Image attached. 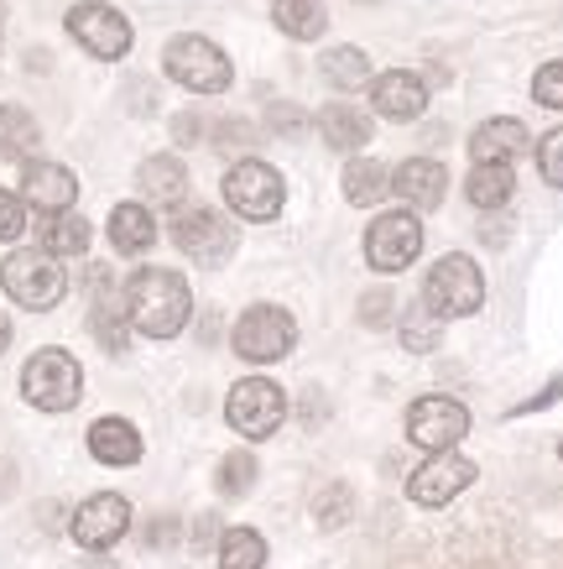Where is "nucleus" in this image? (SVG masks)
<instances>
[{
  "instance_id": "nucleus-13",
  "label": "nucleus",
  "mask_w": 563,
  "mask_h": 569,
  "mask_svg": "<svg viewBox=\"0 0 563 569\" xmlns=\"http://www.w3.org/2000/svg\"><path fill=\"white\" fill-rule=\"evenodd\" d=\"M470 433V413L454 397H418L408 413V439L423 449H454Z\"/></svg>"
},
{
  "instance_id": "nucleus-35",
  "label": "nucleus",
  "mask_w": 563,
  "mask_h": 569,
  "mask_svg": "<svg viewBox=\"0 0 563 569\" xmlns=\"http://www.w3.org/2000/svg\"><path fill=\"white\" fill-rule=\"evenodd\" d=\"M17 236H27V199L0 189V241H17Z\"/></svg>"
},
{
  "instance_id": "nucleus-39",
  "label": "nucleus",
  "mask_w": 563,
  "mask_h": 569,
  "mask_svg": "<svg viewBox=\"0 0 563 569\" xmlns=\"http://www.w3.org/2000/svg\"><path fill=\"white\" fill-rule=\"evenodd\" d=\"M559 455H563V445H559Z\"/></svg>"
},
{
  "instance_id": "nucleus-16",
  "label": "nucleus",
  "mask_w": 563,
  "mask_h": 569,
  "mask_svg": "<svg viewBox=\"0 0 563 569\" xmlns=\"http://www.w3.org/2000/svg\"><path fill=\"white\" fill-rule=\"evenodd\" d=\"M21 199L32 209H42V214H58V209H73V199H79V183H73V173L63 168V162H27V173H21Z\"/></svg>"
},
{
  "instance_id": "nucleus-3",
  "label": "nucleus",
  "mask_w": 563,
  "mask_h": 569,
  "mask_svg": "<svg viewBox=\"0 0 563 569\" xmlns=\"http://www.w3.org/2000/svg\"><path fill=\"white\" fill-rule=\"evenodd\" d=\"M0 288L17 298L21 309H52L58 298L69 293V272L42 246L37 251H11V257L0 261Z\"/></svg>"
},
{
  "instance_id": "nucleus-17",
  "label": "nucleus",
  "mask_w": 563,
  "mask_h": 569,
  "mask_svg": "<svg viewBox=\"0 0 563 569\" xmlns=\"http://www.w3.org/2000/svg\"><path fill=\"white\" fill-rule=\"evenodd\" d=\"M371 104L375 116H386V121H418L428 110V84L408 69H392L371 84Z\"/></svg>"
},
{
  "instance_id": "nucleus-31",
  "label": "nucleus",
  "mask_w": 563,
  "mask_h": 569,
  "mask_svg": "<svg viewBox=\"0 0 563 569\" xmlns=\"http://www.w3.org/2000/svg\"><path fill=\"white\" fill-rule=\"evenodd\" d=\"M439 325H444V319L428 309L423 298H418L412 309H402V340H408L412 350H428V346H433V340H439Z\"/></svg>"
},
{
  "instance_id": "nucleus-30",
  "label": "nucleus",
  "mask_w": 563,
  "mask_h": 569,
  "mask_svg": "<svg viewBox=\"0 0 563 569\" xmlns=\"http://www.w3.org/2000/svg\"><path fill=\"white\" fill-rule=\"evenodd\" d=\"M267 565V543L251 528H230L220 538V569H261Z\"/></svg>"
},
{
  "instance_id": "nucleus-7",
  "label": "nucleus",
  "mask_w": 563,
  "mask_h": 569,
  "mask_svg": "<svg viewBox=\"0 0 563 569\" xmlns=\"http://www.w3.org/2000/svg\"><path fill=\"white\" fill-rule=\"evenodd\" d=\"M292 346H298V325H292L288 309L257 303V309L240 313V325H235V356L240 361L272 366V361H282Z\"/></svg>"
},
{
  "instance_id": "nucleus-8",
  "label": "nucleus",
  "mask_w": 563,
  "mask_h": 569,
  "mask_svg": "<svg viewBox=\"0 0 563 569\" xmlns=\"http://www.w3.org/2000/svg\"><path fill=\"white\" fill-rule=\"evenodd\" d=\"M282 199H288V189H282L277 168L257 162V157H245L224 173V204L235 209L240 220H277Z\"/></svg>"
},
{
  "instance_id": "nucleus-24",
  "label": "nucleus",
  "mask_w": 563,
  "mask_h": 569,
  "mask_svg": "<svg viewBox=\"0 0 563 569\" xmlns=\"http://www.w3.org/2000/svg\"><path fill=\"white\" fill-rule=\"evenodd\" d=\"M37 147H42V131H37L32 116H27L21 104H0V157L32 162Z\"/></svg>"
},
{
  "instance_id": "nucleus-36",
  "label": "nucleus",
  "mask_w": 563,
  "mask_h": 569,
  "mask_svg": "<svg viewBox=\"0 0 563 569\" xmlns=\"http://www.w3.org/2000/svg\"><path fill=\"white\" fill-rule=\"evenodd\" d=\"M386 309H392V303H386V293L365 298V319H371V325H381V319H386Z\"/></svg>"
},
{
  "instance_id": "nucleus-26",
  "label": "nucleus",
  "mask_w": 563,
  "mask_h": 569,
  "mask_svg": "<svg viewBox=\"0 0 563 569\" xmlns=\"http://www.w3.org/2000/svg\"><path fill=\"white\" fill-rule=\"evenodd\" d=\"M470 204L475 209H501L512 204V189H516V173L512 162H475V173H470Z\"/></svg>"
},
{
  "instance_id": "nucleus-11",
  "label": "nucleus",
  "mask_w": 563,
  "mask_h": 569,
  "mask_svg": "<svg viewBox=\"0 0 563 569\" xmlns=\"http://www.w3.org/2000/svg\"><path fill=\"white\" fill-rule=\"evenodd\" d=\"M418 251H423V224H418V214H381V220L365 230V261H371L375 272H402V267H412L418 261Z\"/></svg>"
},
{
  "instance_id": "nucleus-5",
  "label": "nucleus",
  "mask_w": 563,
  "mask_h": 569,
  "mask_svg": "<svg viewBox=\"0 0 563 569\" xmlns=\"http://www.w3.org/2000/svg\"><path fill=\"white\" fill-rule=\"evenodd\" d=\"M423 303L439 319H464V313H475L485 303V277H480L475 261L454 251V257L433 261V272L423 282Z\"/></svg>"
},
{
  "instance_id": "nucleus-28",
  "label": "nucleus",
  "mask_w": 563,
  "mask_h": 569,
  "mask_svg": "<svg viewBox=\"0 0 563 569\" xmlns=\"http://www.w3.org/2000/svg\"><path fill=\"white\" fill-rule=\"evenodd\" d=\"M125 298H115V293H104L100 288V298H94V313H89V329H94V340H100L104 350H125Z\"/></svg>"
},
{
  "instance_id": "nucleus-20",
  "label": "nucleus",
  "mask_w": 563,
  "mask_h": 569,
  "mask_svg": "<svg viewBox=\"0 0 563 569\" xmlns=\"http://www.w3.org/2000/svg\"><path fill=\"white\" fill-rule=\"evenodd\" d=\"M319 131L334 152H360L371 141V116L360 104H324L319 110Z\"/></svg>"
},
{
  "instance_id": "nucleus-32",
  "label": "nucleus",
  "mask_w": 563,
  "mask_h": 569,
  "mask_svg": "<svg viewBox=\"0 0 563 569\" xmlns=\"http://www.w3.org/2000/svg\"><path fill=\"white\" fill-rule=\"evenodd\" d=\"M257 481V460H251V449H240V455H224L220 460V491L224 497H245Z\"/></svg>"
},
{
  "instance_id": "nucleus-4",
  "label": "nucleus",
  "mask_w": 563,
  "mask_h": 569,
  "mask_svg": "<svg viewBox=\"0 0 563 569\" xmlns=\"http://www.w3.org/2000/svg\"><path fill=\"white\" fill-rule=\"evenodd\" d=\"M162 69H168L172 84L193 89V94H220V89H230V58H224L209 37H172L168 52H162Z\"/></svg>"
},
{
  "instance_id": "nucleus-12",
  "label": "nucleus",
  "mask_w": 563,
  "mask_h": 569,
  "mask_svg": "<svg viewBox=\"0 0 563 569\" xmlns=\"http://www.w3.org/2000/svg\"><path fill=\"white\" fill-rule=\"evenodd\" d=\"M470 481H475V460H464L454 449H433V460L408 476V497L418 501V507H444V501H454Z\"/></svg>"
},
{
  "instance_id": "nucleus-9",
  "label": "nucleus",
  "mask_w": 563,
  "mask_h": 569,
  "mask_svg": "<svg viewBox=\"0 0 563 569\" xmlns=\"http://www.w3.org/2000/svg\"><path fill=\"white\" fill-rule=\"evenodd\" d=\"M172 241L183 257H193L199 267H220L235 251V224L224 220L220 209H178L172 214Z\"/></svg>"
},
{
  "instance_id": "nucleus-1",
  "label": "nucleus",
  "mask_w": 563,
  "mask_h": 569,
  "mask_svg": "<svg viewBox=\"0 0 563 569\" xmlns=\"http://www.w3.org/2000/svg\"><path fill=\"white\" fill-rule=\"evenodd\" d=\"M125 319L131 329H141L147 340H172L178 329L188 325V313H193V293H188V282L168 267H141L131 282H125Z\"/></svg>"
},
{
  "instance_id": "nucleus-10",
  "label": "nucleus",
  "mask_w": 563,
  "mask_h": 569,
  "mask_svg": "<svg viewBox=\"0 0 563 569\" xmlns=\"http://www.w3.org/2000/svg\"><path fill=\"white\" fill-rule=\"evenodd\" d=\"M69 32L94 58H125L131 52V21L120 17L115 6H104V0H79L69 11Z\"/></svg>"
},
{
  "instance_id": "nucleus-19",
  "label": "nucleus",
  "mask_w": 563,
  "mask_h": 569,
  "mask_svg": "<svg viewBox=\"0 0 563 569\" xmlns=\"http://www.w3.org/2000/svg\"><path fill=\"white\" fill-rule=\"evenodd\" d=\"M527 152V126L512 121V116H501V121H485L470 137V157L475 162H512V157Z\"/></svg>"
},
{
  "instance_id": "nucleus-18",
  "label": "nucleus",
  "mask_w": 563,
  "mask_h": 569,
  "mask_svg": "<svg viewBox=\"0 0 563 569\" xmlns=\"http://www.w3.org/2000/svg\"><path fill=\"white\" fill-rule=\"evenodd\" d=\"M89 455H94L100 466H137L141 460L137 423H125V418H100V423L89 429Z\"/></svg>"
},
{
  "instance_id": "nucleus-14",
  "label": "nucleus",
  "mask_w": 563,
  "mask_h": 569,
  "mask_svg": "<svg viewBox=\"0 0 563 569\" xmlns=\"http://www.w3.org/2000/svg\"><path fill=\"white\" fill-rule=\"evenodd\" d=\"M69 533H73V543H84V549H110V543H120V538L131 533V501L115 497V491H100V497L79 501Z\"/></svg>"
},
{
  "instance_id": "nucleus-6",
  "label": "nucleus",
  "mask_w": 563,
  "mask_h": 569,
  "mask_svg": "<svg viewBox=\"0 0 563 569\" xmlns=\"http://www.w3.org/2000/svg\"><path fill=\"white\" fill-rule=\"evenodd\" d=\"M224 418L240 439H272L288 418V392L267 377H245L230 387V402H224Z\"/></svg>"
},
{
  "instance_id": "nucleus-29",
  "label": "nucleus",
  "mask_w": 563,
  "mask_h": 569,
  "mask_svg": "<svg viewBox=\"0 0 563 569\" xmlns=\"http://www.w3.org/2000/svg\"><path fill=\"white\" fill-rule=\"evenodd\" d=\"M319 69H324V79L334 89H360L365 79H371V58H365L360 48H329Z\"/></svg>"
},
{
  "instance_id": "nucleus-33",
  "label": "nucleus",
  "mask_w": 563,
  "mask_h": 569,
  "mask_svg": "<svg viewBox=\"0 0 563 569\" xmlns=\"http://www.w3.org/2000/svg\"><path fill=\"white\" fill-rule=\"evenodd\" d=\"M532 100L547 104V110H563V58H553V63L537 69V79H532Z\"/></svg>"
},
{
  "instance_id": "nucleus-38",
  "label": "nucleus",
  "mask_w": 563,
  "mask_h": 569,
  "mask_svg": "<svg viewBox=\"0 0 563 569\" xmlns=\"http://www.w3.org/2000/svg\"><path fill=\"white\" fill-rule=\"evenodd\" d=\"M0 42H6V27H0Z\"/></svg>"
},
{
  "instance_id": "nucleus-27",
  "label": "nucleus",
  "mask_w": 563,
  "mask_h": 569,
  "mask_svg": "<svg viewBox=\"0 0 563 569\" xmlns=\"http://www.w3.org/2000/svg\"><path fill=\"white\" fill-rule=\"evenodd\" d=\"M272 21L298 42H313L329 27V11L324 0H272Z\"/></svg>"
},
{
  "instance_id": "nucleus-25",
  "label": "nucleus",
  "mask_w": 563,
  "mask_h": 569,
  "mask_svg": "<svg viewBox=\"0 0 563 569\" xmlns=\"http://www.w3.org/2000/svg\"><path fill=\"white\" fill-rule=\"evenodd\" d=\"M386 193H392V168H386V162L355 157V162L344 168V199H350V204H381Z\"/></svg>"
},
{
  "instance_id": "nucleus-22",
  "label": "nucleus",
  "mask_w": 563,
  "mask_h": 569,
  "mask_svg": "<svg viewBox=\"0 0 563 569\" xmlns=\"http://www.w3.org/2000/svg\"><path fill=\"white\" fill-rule=\"evenodd\" d=\"M141 193L152 199V204H168L178 209L183 204V193H188V173H183V162L178 157H147L141 162V173H137Z\"/></svg>"
},
{
  "instance_id": "nucleus-23",
  "label": "nucleus",
  "mask_w": 563,
  "mask_h": 569,
  "mask_svg": "<svg viewBox=\"0 0 563 569\" xmlns=\"http://www.w3.org/2000/svg\"><path fill=\"white\" fill-rule=\"evenodd\" d=\"M37 236H42V251H52L58 261H63V257H84V251H89V220H79L73 209L42 214Z\"/></svg>"
},
{
  "instance_id": "nucleus-37",
  "label": "nucleus",
  "mask_w": 563,
  "mask_h": 569,
  "mask_svg": "<svg viewBox=\"0 0 563 569\" xmlns=\"http://www.w3.org/2000/svg\"><path fill=\"white\" fill-rule=\"evenodd\" d=\"M6 346H11V319L0 313V356H6Z\"/></svg>"
},
{
  "instance_id": "nucleus-15",
  "label": "nucleus",
  "mask_w": 563,
  "mask_h": 569,
  "mask_svg": "<svg viewBox=\"0 0 563 569\" xmlns=\"http://www.w3.org/2000/svg\"><path fill=\"white\" fill-rule=\"evenodd\" d=\"M392 193L402 199L408 209H439L444 204V193H449V173H444V162H433V157H412V162H402L392 173Z\"/></svg>"
},
{
  "instance_id": "nucleus-34",
  "label": "nucleus",
  "mask_w": 563,
  "mask_h": 569,
  "mask_svg": "<svg viewBox=\"0 0 563 569\" xmlns=\"http://www.w3.org/2000/svg\"><path fill=\"white\" fill-rule=\"evenodd\" d=\"M537 173H543L553 189H563V126L537 141Z\"/></svg>"
},
{
  "instance_id": "nucleus-2",
  "label": "nucleus",
  "mask_w": 563,
  "mask_h": 569,
  "mask_svg": "<svg viewBox=\"0 0 563 569\" xmlns=\"http://www.w3.org/2000/svg\"><path fill=\"white\" fill-rule=\"evenodd\" d=\"M79 392H84V371H79V361L69 350L58 346L37 350L27 361V371H21V397L32 402L37 413H69L79 402Z\"/></svg>"
},
{
  "instance_id": "nucleus-21",
  "label": "nucleus",
  "mask_w": 563,
  "mask_h": 569,
  "mask_svg": "<svg viewBox=\"0 0 563 569\" xmlns=\"http://www.w3.org/2000/svg\"><path fill=\"white\" fill-rule=\"evenodd\" d=\"M152 241H157V220L147 204H120L110 214V246L120 257H141V251H152Z\"/></svg>"
}]
</instances>
